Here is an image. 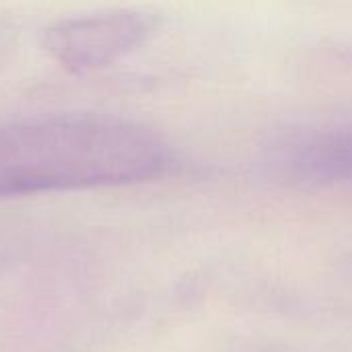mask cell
<instances>
[{
    "mask_svg": "<svg viewBox=\"0 0 352 352\" xmlns=\"http://www.w3.org/2000/svg\"><path fill=\"white\" fill-rule=\"evenodd\" d=\"M283 167L316 184L352 182V124L305 132L283 148Z\"/></svg>",
    "mask_w": 352,
    "mask_h": 352,
    "instance_id": "cell-3",
    "label": "cell"
},
{
    "mask_svg": "<svg viewBox=\"0 0 352 352\" xmlns=\"http://www.w3.org/2000/svg\"><path fill=\"white\" fill-rule=\"evenodd\" d=\"M153 31V19L136 10L68 19L43 33V50L62 68L82 74L105 68L140 47Z\"/></svg>",
    "mask_w": 352,
    "mask_h": 352,
    "instance_id": "cell-2",
    "label": "cell"
},
{
    "mask_svg": "<svg viewBox=\"0 0 352 352\" xmlns=\"http://www.w3.org/2000/svg\"><path fill=\"white\" fill-rule=\"evenodd\" d=\"M173 153L148 126L95 113L0 124V198L151 182Z\"/></svg>",
    "mask_w": 352,
    "mask_h": 352,
    "instance_id": "cell-1",
    "label": "cell"
}]
</instances>
